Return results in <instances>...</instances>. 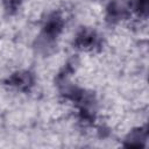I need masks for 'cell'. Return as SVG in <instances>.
Here are the masks:
<instances>
[{"label": "cell", "mask_w": 149, "mask_h": 149, "mask_svg": "<svg viewBox=\"0 0 149 149\" xmlns=\"http://www.w3.org/2000/svg\"><path fill=\"white\" fill-rule=\"evenodd\" d=\"M97 43H98V37L95 33L91 30H83L81 33L78 34L76 38V44L78 45V48H81V49L93 48Z\"/></svg>", "instance_id": "cell-2"}, {"label": "cell", "mask_w": 149, "mask_h": 149, "mask_svg": "<svg viewBox=\"0 0 149 149\" xmlns=\"http://www.w3.org/2000/svg\"><path fill=\"white\" fill-rule=\"evenodd\" d=\"M3 2L7 5L8 8H15L20 3V0H3Z\"/></svg>", "instance_id": "cell-6"}, {"label": "cell", "mask_w": 149, "mask_h": 149, "mask_svg": "<svg viewBox=\"0 0 149 149\" xmlns=\"http://www.w3.org/2000/svg\"><path fill=\"white\" fill-rule=\"evenodd\" d=\"M62 27H63V22H62L61 17H58V16L50 17L48 20V22L45 23V26H44V35H45V37L47 36H48V38L56 37L61 33Z\"/></svg>", "instance_id": "cell-3"}, {"label": "cell", "mask_w": 149, "mask_h": 149, "mask_svg": "<svg viewBox=\"0 0 149 149\" xmlns=\"http://www.w3.org/2000/svg\"><path fill=\"white\" fill-rule=\"evenodd\" d=\"M10 85L16 86L19 88L26 90L29 86H31L33 84V78L30 76V73L28 72H20V73H15L10 79H9Z\"/></svg>", "instance_id": "cell-4"}, {"label": "cell", "mask_w": 149, "mask_h": 149, "mask_svg": "<svg viewBox=\"0 0 149 149\" xmlns=\"http://www.w3.org/2000/svg\"><path fill=\"white\" fill-rule=\"evenodd\" d=\"M130 5L128 6L123 0H115L113 1L107 12H108V19L112 21H116V20H121L125 16L128 15V9H129Z\"/></svg>", "instance_id": "cell-1"}, {"label": "cell", "mask_w": 149, "mask_h": 149, "mask_svg": "<svg viewBox=\"0 0 149 149\" xmlns=\"http://www.w3.org/2000/svg\"><path fill=\"white\" fill-rule=\"evenodd\" d=\"M133 9L139 14V15H147L148 13V0H134L133 3Z\"/></svg>", "instance_id": "cell-5"}]
</instances>
